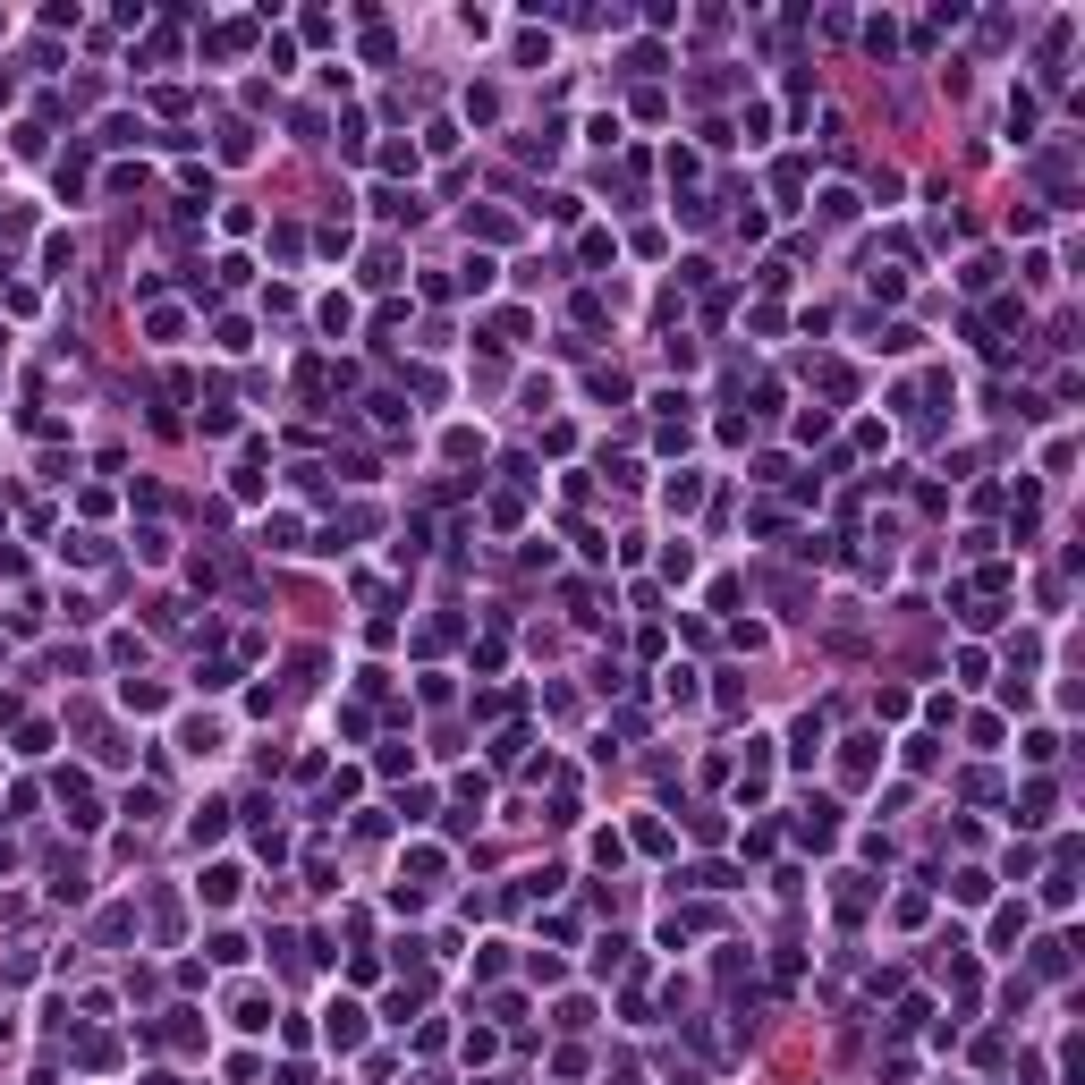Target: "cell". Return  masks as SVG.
Segmentation results:
<instances>
[{"instance_id":"cell-3","label":"cell","mask_w":1085,"mask_h":1085,"mask_svg":"<svg viewBox=\"0 0 1085 1085\" xmlns=\"http://www.w3.org/2000/svg\"><path fill=\"white\" fill-rule=\"evenodd\" d=\"M195 891H204V907H229V899H238V865H212Z\"/></svg>"},{"instance_id":"cell-4","label":"cell","mask_w":1085,"mask_h":1085,"mask_svg":"<svg viewBox=\"0 0 1085 1085\" xmlns=\"http://www.w3.org/2000/svg\"><path fill=\"white\" fill-rule=\"evenodd\" d=\"M840 780H874V738H848L840 746Z\"/></svg>"},{"instance_id":"cell-1","label":"cell","mask_w":1085,"mask_h":1085,"mask_svg":"<svg viewBox=\"0 0 1085 1085\" xmlns=\"http://www.w3.org/2000/svg\"><path fill=\"white\" fill-rule=\"evenodd\" d=\"M323 1018H331V1026H323V1035H331V1052H357V1043H365V1009H357V1001H331Z\"/></svg>"},{"instance_id":"cell-7","label":"cell","mask_w":1085,"mask_h":1085,"mask_svg":"<svg viewBox=\"0 0 1085 1085\" xmlns=\"http://www.w3.org/2000/svg\"><path fill=\"white\" fill-rule=\"evenodd\" d=\"M823 221H857V195H848V187H823Z\"/></svg>"},{"instance_id":"cell-6","label":"cell","mask_w":1085,"mask_h":1085,"mask_svg":"<svg viewBox=\"0 0 1085 1085\" xmlns=\"http://www.w3.org/2000/svg\"><path fill=\"white\" fill-rule=\"evenodd\" d=\"M382 170L390 179H416V145H382Z\"/></svg>"},{"instance_id":"cell-5","label":"cell","mask_w":1085,"mask_h":1085,"mask_svg":"<svg viewBox=\"0 0 1085 1085\" xmlns=\"http://www.w3.org/2000/svg\"><path fill=\"white\" fill-rule=\"evenodd\" d=\"M662 501H670V509H696V501H704V484H696V475L679 467V475H670V484H662Z\"/></svg>"},{"instance_id":"cell-2","label":"cell","mask_w":1085,"mask_h":1085,"mask_svg":"<svg viewBox=\"0 0 1085 1085\" xmlns=\"http://www.w3.org/2000/svg\"><path fill=\"white\" fill-rule=\"evenodd\" d=\"M823 738H831V729H823V713H806V721L789 729V755H797V763H814V755H823Z\"/></svg>"}]
</instances>
